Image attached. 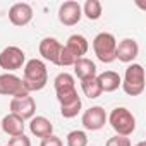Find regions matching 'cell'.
<instances>
[{
    "mask_svg": "<svg viewBox=\"0 0 146 146\" xmlns=\"http://www.w3.org/2000/svg\"><path fill=\"white\" fill-rule=\"evenodd\" d=\"M81 90H83L84 96H88L90 100H95V98L102 96V93H103L102 88H100V83H98L96 76H95V78L83 79V81H81Z\"/></svg>",
    "mask_w": 146,
    "mask_h": 146,
    "instance_id": "cell-20",
    "label": "cell"
},
{
    "mask_svg": "<svg viewBox=\"0 0 146 146\" xmlns=\"http://www.w3.org/2000/svg\"><path fill=\"white\" fill-rule=\"evenodd\" d=\"M0 95L21 98V96H28L29 93L24 88V83L19 76L12 74V72H4V74H0Z\"/></svg>",
    "mask_w": 146,
    "mask_h": 146,
    "instance_id": "cell-6",
    "label": "cell"
},
{
    "mask_svg": "<svg viewBox=\"0 0 146 146\" xmlns=\"http://www.w3.org/2000/svg\"><path fill=\"white\" fill-rule=\"evenodd\" d=\"M67 146H88V134L84 131H70L65 137Z\"/></svg>",
    "mask_w": 146,
    "mask_h": 146,
    "instance_id": "cell-22",
    "label": "cell"
},
{
    "mask_svg": "<svg viewBox=\"0 0 146 146\" xmlns=\"http://www.w3.org/2000/svg\"><path fill=\"white\" fill-rule=\"evenodd\" d=\"M5 146H9V144H5Z\"/></svg>",
    "mask_w": 146,
    "mask_h": 146,
    "instance_id": "cell-28",
    "label": "cell"
},
{
    "mask_svg": "<svg viewBox=\"0 0 146 146\" xmlns=\"http://www.w3.org/2000/svg\"><path fill=\"white\" fill-rule=\"evenodd\" d=\"M107 122L112 125L117 136L129 137L136 131V117L125 107H117L107 115Z\"/></svg>",
    "mask_w": 146,
    "mask_h": 146,
    "instance_id": "cell-2",
    "label": "cell"
},
{
    "mask_svg": "<svg viewBox=\"0 0 146 146\" xmlns=\"http://www.w3.org/2000/svg\"><path fill=\"white\" fill-rule=\"evenodd\" d=\"M115 48H117V40L112 33H98L93 40V52L96 58L103 64H112L115 60Z\"/></svg>",
    "mask_w": 146,
    "mask_h": 146,
    "instance_id": "cell-5",
    "label": "cell"
},
{
    "mask_svg": "<svg viewBox=\"0 0 146 146\" xmlns=\"http://www.w3.org/2000/svg\"><path fill=\"white\" fill-rule=\"evenodd\" d=\"M33 16H35L33 7L26 2H17L9 9V21L17 28H23V26L29 24L33 21Z\"/></svg>",
    "mask_w": 146,
    "mask_h": 146,
    "instance_id": "cell-11",
    "label": "cell"
},
{
    "mask_svg": "<svg viewBox=\"0 0 146 146\" xmlns=\"http://www.w3.org/2000/svg\"><path fill=\"white\" fill-rule=\"evenodd\" d=\"M81 11H83V16L90 21H98L103 14V7L100 0H86L84 5H81Z\"/></svg>",
    "mask_w": 146,
    "mask_h": 146,
    "instance_id": "cell-19",
    "label": "cell"
},
{
    "mask_svg": "<svg viewBox=\"0 0 146 146\" xmlns=\"http://www.w3.org/2000/svg\"><path fill=\"white\" fill-rule=\"evenodd\" d=\"M72 67H74V74L79 78V81L98 76V72H96V64H95L91 58H88V57L78 58Z\"/></svg>",
    "mask_w": 146,
    "mask_h": 146,
    "instance_id": "cell-17",
    "label": "cell"
},
{
    "mask_svg": "<svg viewBox=\"0 0 146 146\" xmlns=\"http://www.w3.org/2000/svg\"><path fill=\"white\" fill-rule=\"evenodd\" d=\"M24 72H23V83L24 88L28 90V93L31 95L33 91H41L46 83H48V69L46 64L40 58H31L26 60L24 64Z\"/></svg>",
    "mask_w": 146,
    "mask_h": 146,
    "instance_id": "cell-1",
    "label": "cell"
},
{
    "mask_svg": "<svg viewBox=\"0 0 146 146\" xmlns=\"http://www.w3.org/2000/svg\"><path fill=\"white\" fill-rule=\"evenodd\" d=\"M40 146H64V143H62V139H60L58 136L52 134V136H46V137H43Z\"/></svg>",
    "mask_w": 146,
    "mask_h": 146,
    "instance_id": "cell-26",
    "label": "cell"
},
{
    "mask_svg": "<svg viewBox=\"0 0 146 146\" xmlns=\"http://www.w3.org/2000/svg\"><path fill=\"white\" fill-rule=\"evenodd\" d=\"M96 79H98L100 88H102L103 93H113L122 84V78L119 76V72H115V70H105V72H102V74L96 76Z\"/></svg>",
    "mask_w": 146,
    "mask_h": 146,
    "instance_id": "cell-15",
    "label": "cell"
},
{
    "mask_svg": "<svg viewBox=\"0 0 146 146\" xmlns=\"http://www.w3.org/2000/svg\"><path fill=\"white\" fill-rule=\"evenodd\" d=\"M139 55V45L136 40L132 38H124L122 41L117 43L115 48V60L124 62V64H131L136 60V57Z\"/></svg>",
    "mask_w": 146,
    "mask_h": 146,
    "instance_id": "cell-12",
    "label": "cell"
},
{
    "mask_svg": "<svg viewBox=\"0 0 146 146\" xmlns=\"http://www.w3.org/2000/svg\"><path fill=\"white\" fill-rule=\"evenodd\" d=\"M65 48L74 55L76 58H83L88 50H90V43L88 40L83 36V35H70L67 38V43H65Z\"/></svg>",
    "mask_w": 146,
    "mask_h": 146,
    "instance_id": "cell-16",
    "label": "cell"
},
{
    "mask_svg": "<svg viewBox=\"0 0 146 146\" xmlns=\"http://www.w3.org/2000/svg\"><path fill=\"white\" fill-rule=\"evenodd\" d=\"M120 86L129 96H139L144 91V69L141 64H131L125 69Z\"/></svg>",
    "mask_w": 146,
    "mask_h": 146,
    "instance_id": "cell-3",
    "label": "cell"
},
{
    "mask_svg": "<svg viewBox=\"0 0 146 146\" xmlns=\"http://www.w3.org/2000/svg\"><path fill=\"white\" fill-rule=\"evenodd\" d=\"M83 17L81 4L76 0H67V2L60 4L58 7V21L64 26H76Z\"/></svg>",
    "mask_w": 146,
    "mask_h": 146,
    "instance_id": "cell-9",
    "label": "cell"
},
{
    "mask_svg": "<svg viewBox=\"0 0 146 146\" xmlns=\"http://www.w3.org/2000/svg\"><path fill=\"white\" fill-rule=\"evenodd\" d=\"M29 131L33 136L43 139V137L53 134V124L50 122V119H46L43 115H36L29 120Z\"/></svg>",
    "mask_w": 146,
    "mask_h": 146,
    "instance_id": "cell-14",
    "label": "cell"
},
{
    "mask_svg": "<svg viewBox=\"0 0 146 146\" xmlns=\"http://www.w3.org/2000/svg\"><path fill=\"white\" fill-rule=\"evenodd\" d=\"M26 64V53L23 52V48L11 45L5 46L0 52V67L7 72H14L17 69H23Z\"/></svg>",
    "mask_w": 146,
    "mask_h": 146,
    "instance_id": "cell-7",
    "label": "cell"
},
{
    "mask_svg": "<svg viewBox=\"0 0 146 146\" xmlns=\"http://www.w3.org/2000/svg\"><path fill=\"white\" fill-rule=\"evenodd\" d=\"M53 88H55L57 100L60 105H67L70 102H74L76 98H79L78 90H76V79L69 72L57 74V78L53 79Z\"/></svg>",
    "mask_w": 146,
    "mask_h": 146,
    "instance_id": "cell-4",
    "label": "cell"
},
{
    "mask_svg": "<svg viewBox=\"0 0 146 146\" xmlns=\"http://www.w3.org/2000/svg\"><path fill=\"white\" fill-rule=\"evenodd\" d=\"M9 146H31V139H29L26 134L14 136V137H11V141H9Z\"/></svg>",
    "mask_w": 146,
    "mask_h": 146,
    "instance_id": "cell-25",
    "label": "cell"
},
{
    "mask_svg": "<svg viewBox=\"0 0 146 146\" xmlns=\"http://www.w3.org/2000/svg\"><path fill=\"white\" fill-rule=\"evenodd\" d=\"M105 146H132L131 144V139L129 137H125V136H112V137H108L107 139V143H105Z\"/></svg>",
    "mask_w": 146,
    "mask_h": 146,
    "instance_id": "cell-24",
    "label": "cell"
},
{
    "mask_svg": "<svg viewBox=\"0 0 146 146\" xmlns=\"http://www.w3.org/2000/svg\"><path fill=\"white\" fill-rule=\"evenodd\" d=\"M134 146H146V141H139L137 144H134Z\"/></svg>",
    "mask_w": 146,
    "mask_h": 146,
    "instance_id": "cell-27",
    "label": "cell"
},
{
    "mask_svg": "<svg viewBox=\"0 0 146 146\" xmlns=\"http://www.w3.org/2000/svg\"><path fill=\"white\" fill-rule=\"evenodd\" d=\"M81 108H83V100L79 96V98H76L74 102H70L67 105H60V115L64 119H74L81 112Z\"/></svg>",
    "mask_w": 146,
    "mask_h": 146,
    "instance_id": "cell-21",
    "label": "cell"
},
{
    "mask_svg": "<svg viewBox=\"0 0 146 146\" xmlns=\"http://www.w3.org/2000/svg\"><path fill=\"white\" fill-rule=\"evenodd\" d=\"M24 125H26L24 120H23L21 117L14 115V113H7V115L2 119V131H4L5 134H9L11 137L24 134Z\"/></svg>",
    "mask_w": 146,
    "mask_h": 146,
    "instance_id": "cell-18",
    "label": "cell"
},
{
    "mask_svg": "<svg viewBox=\"0 0 146 146\" xmlns=\"http://www.w3.org/2000/svg\"><path fill=\"white\" fill-rule=\"evenodd\" d=\"M76 60H78V58L65 48V45H62L60 53H58V62H57V65H58V67H70V65H74Z\"/></svg>",
    "mask_w": 146,
    "mask_h": 146,
    "instance_id": "cell-23",
    "label": "cell"
},
{
    "mask_svg": "<svg viewBox=\"0 0 146 146\" xmlns=\"http://www.w3.org/2000/svg\"><path fill=\"white\" fill-rule=\"evenodd\" d=\"M83 127L86 131H100L105 127L107 124V112L103 107L100 105H95V107H90L84 113H83Z\"/></svg>",
    "mask_w": 146,
    "mask_h": 146,
    "instance_id": "cell-10",
    "label": "cell"
},
{
    "mask_svg": "<svg viewBox=\"0 0 146 146\" xmlns=\"http://www.w3.org/2000/svg\"><path fill=\"white\" fill-rule=\"evenodd\" d=\"M9 108H11V113L21 117L23 120H31L36 113V102L31 95L28 96H21V98H12L11 103H9Z\"/></svg>",
    "mask_w": 146,
    "mask_h": 146,
    "instance_id": "cell-8",
    "label": "cell"
},
{
    "mask_svg": "<svg viewBox=\"0 0 146 146\" xmlns=\"http://www.w3.org/2000/svg\"><path fill=\"white\" fill-rule=\"evenodd\" d=\"M60 48H62V43L57 40V38H52V36H46L40 41V55L43 57V60L50 62V64H55L58 62V53H60Z\"/></svg>",
    "mask_w": 146,
    "mask_h": 146,
    "instance_id": "cell-13",
    "label": "cell"
}]
</instances>
